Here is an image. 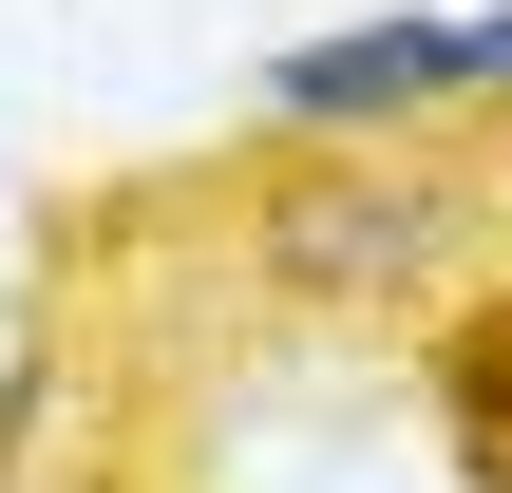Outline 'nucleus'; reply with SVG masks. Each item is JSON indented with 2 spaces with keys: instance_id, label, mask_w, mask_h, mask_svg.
<instances>
[{
  "instance_id": "obj_1",
  "label": "nucleus",
  "mask_w": 512,
  "mask_h": 493,
  "mask_svg": "<svg viewBox=\"0 0 512 493\" xmlns=\"http://www.w3.org/2000/svg\"><path fill=\"white\" fill-rule=\"evenodd\" d=\"M437 247H456V209H437V190H380V171L266 209V285H304V304H380V285H418Z\"/></svg>"
},
{
  "instance_id": "obj_2",
  "label": "nucleus",
  "mask_w": 512,
  "mask_h": 493,
  "mask_svg": "<svg viewBox=\"0 0 512 493\" xmlns=\"http://www.w3.org/2000/svg\"><path fill=\"white\" fill-rule=\"evenodd\" d=\"M456 76H475V19H361V38L266 57V114L342 133V114H418V95H456Z\"/></svg>"
}]
</instances>
